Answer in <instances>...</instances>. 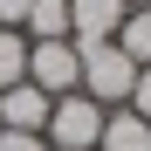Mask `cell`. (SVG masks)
<instances>
[{
    "label": "cell",
    "mask_w": 151,
    "mask_h": 151,
    "mask_svg": "<svg viewBox=\"0 0 151 151\" xmlns=\"http://www.w3.org/2000/svg\"><path fill=\"white\" fill-rule=\"evenodd\" d=\"M28 21V0H0V28H21Z\"/></svg>",
    "instance_id": "7c38bea8"
},
{
    "label": "cell",
    "mask_w": 151,
    "mask_h": 151,
    "mask_svg": "<svg viewBox=\"0 0 151 151\" xmlns=\"http://www.w3.org/2000/svg\"><path fill=\"white\" fill-rule=\"evenodd\" d=\"M131 7H151V0H131Z\"/></svg>",
    "instance_id": "4fadbf2b"
},
{
    "label": "cell",
    "mask_w": 151,
    "mask_h": 151,
    "mask_svg": "<svg viewBox=\"0 0 151 151\" xmlns=\"http://www.w3.org/2000/svg\"><path fill=\"white\" fill-rule=\"evenodd\" d=\"M28 76V35L21 28H0V89H14Z\"/></svg>",
    "instance_id": "9c48e42d"
},
{
    "label": "cell",
    "mask_w": 151,
    "mask_h": 151,
    "mask_svg": "<svg viewBox=\"0 0 151 151\" xmlns=\"http://www.w3.org/2000/svg\"><path fill=\"white\" fill-rule=\"evenodd\" d=\"M0 151H48L41 131H0Z\"/></svg>",
    "instance_id": "30bf717a"
},
{
    "label": "cell",
    "mask_w": 151,
    "mask_h": 151,
    "mask_svg": "<svg viewBox=\"0 0 151 151\" xmlns=\"http://www.w3.org/2000/svg\"><path fill=\"white\" fill-rule=\"evenodd\" d=\"M83 55V96L89 103H103V110H117V103H131V83H137V62L124 55L117 41H96V48H76Z\"/></svg>",
    "instance_id": "6da1fadb"
},
{
    "label": "cell",
    "mask_w": 151,
    "mask_h": 151,
    "mask_svg": "<svg viewBox=\"0 0 151 151\" xmlns=\"http://www.w3.org/2000/svg\"><path fill=\"white\" fill-rule=\"evenodd\" d=\"M48 103H55V96H41L28 76H21L14 89H0V131H41V124H48Z\"/></svg>",
    "instance_id": "5b68a950"
},
{
    "label": "cell",
    "mask_w": 151,
    "mask_h": 151,
    "mask_svg": "<svg viewBox=\"0 0 151 151\" xmlns=\"http://www.w3.org/2000/svg\"><path fill=\"white\" fill-rule=\"evenodd\" d=\"M117 48L131 55L137 69H151V7H131L124 14V28H117Z\"/></svg>",
    "instance_id": "ba28073f"
},
{
    "label": "cell",
    "mask_w": 151,
    "mask_h": 151,
    "mask_svg": "<svg viewBox=\"0 0 151 151\" xmlns=\"http://www.w3.org/2000/svg\"><path fill=\"white\" fill-rule=\"evenodd\" d=\"M21 35L28 41H69V0H28Z\"/></svg>",
    "instance_id": "52a82bcc"
},
{
    "label": "cell",
    "mask_w": 151,
    "mask_h": 151,
    "mask_svg": "<svg viewBox=\"0 0 151 151\" xmlns=\"http://www.w3.org/2000/svg\"><path fill=\"white\" fill-rule=\"evenodd\" d=\"M131 0H69V41L76 48H96V41H117Z\"/></svg>",
    "instance_id": "277c9868"
},
{
    "label": "cell",
    "mask_w": 151,
    "mask_h": 151,
    "mask_svg": "<svg viewBox=\"0 0 151 151\" xmlns=\"http://www.w3.org/2000/svg\"><path fill=\"white\" fill-rule=\"evenodd\" d=\"M41 137H48V151H96V137H103V103H89L83 89H76V96H55Z\"/></svg>",
    "instance_id": "7a4b0ae2"
},
{
    "label": "cell",
    "mask_w": 151,
    "mask_h": 151,
    "mask_svg": "<svg viewBox=\"0 0 151 151\" xmlns=\"http://www.w3.org/2000/svg\"><path fill=\"white\" fill-rule=\"evenodd\" d=\"M28 83L41 96H76L83 89V55H76V41H28Z\"/></svg>",
    "instance_id": "3957f363"
},
{
    "label": "cell",
    "mask_w": 151,
    "mask_h": 151,
    "mask_svg": "<svg viewBox=\"0 0 151 151\" xmlns=\"http://www.w3.org/2000/svg\"><path fill=\"white\" fill-rule=\"evenodd\" d=\"M96 151H151V117L137 110H103V137H96Z\"/></svg>",
    "instance_id": "8992f818"
},
{
    "label": "cell",
    "mask_w": 151,
    "mask_h": 151,
    "mask_svg": "<svg viewBox=\"0 0 151 151\" xmlns=\"http://www.w3.org/2000/svg\"><path fill=\"white\" fill-rule=\"evenodd\" d=\"M124 110H137V117H151V69H137V83H131V103Z\"/></svg>",
    "instance_id": "8fae6325"
}]
</instances>
